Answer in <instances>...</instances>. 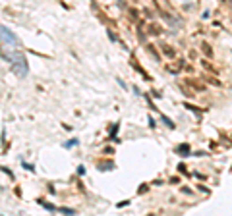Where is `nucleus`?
<instances>
[{"instance_id": "nucleus-1", "label": "nucleus", "mask_w": 232, "mask_h": 216, "mask_svg": "<svg viewBox=\"0 0 232 216\" xmlns=\"http://www.w3.org/2000/svg\"><path fill=\"white\" fill-rule=\"evenodd\" d=\"M0 56L10 64V68H12V71L16 75H19V77L27 75V60L23 56V52H19V48H16V50L0 48Z\"/></svg>"}, {"instance_id": "nucleus-2", "label": "nucleus", "mask_w": 232, "mask_h": 216, "mask_svg": "<svg viewBox=\"0 0 232 216\" xmlns=\"http://www.w3.org/2000/svg\"><path fill=\"white\" fill-rule=\"evenodd\" d=\"M0 43L4 46H14V48H19V39L14 35L10 29L0 25Z\"/></svg>"}, {"instance_id": "nucleus-3", "label": "nucleus", "mask_w": 232, "mask_h": 216, "mask_svg": "<svg viewBox=\"0 0 232 216\" xmlns=\"http://www.w3.org/2000/svg\"><path fill=\"white\" fill-rule=\"evenodd\" d=\"M130 64L134 66V70L137 71V73H141V77H143V79H147V81H151V75H149L147 71H145V70L141 68V64L137 62V58H135V56H132V58H130Z\"/></svg>"}, {"instance_id": "nucleus-4", "label": "nucleus", "mask_w": 232, "mask_h": 216, "mask_svg": "<svg viewBox=\"0 0 232 216\" xmlns=\"http://www.w3.org/2000/svg\"><path fill=\"white\" fill-rule=\"evenodd\" d=\"M161 50H162V54H166L168 58H176V50H174L170 45H166V43H162V45H161Z\"/></svg>"}, {"instance_id": "nucleus-5", "label": "nucleus", "mask_w": 232, "mask_h": 216, "mask_svg": "<svg viewBox=\"0 0 232 216\" xmlns=\"http://www.w3.org/2000/svg\"><path fill=\"white\" fill-rule=\"evenodd\" d=\"M145 50H147L149 54H151V58H153L155 62H159V60H161V56H159V52L155 50V46L151 45V43H147V45H145Z\"/></svg>"}, {"instance_id": "nucleus-6", "label": "nucleus", "mask_w": 232, "mask_h": 216, "mask_svg": "<svg viewBox=\"0 0 232 216\" xmlns=\"http://www.w3.org/2000/svg\"><path fill=\"white\" fill-rule=\"evenodd\" d=\"M176 153L180 154V156H188V154H190V145H188V143L178 145V147H176Z\"/></svg>"}, {"instance_id": "nucleus-7", "label": "nucleus", "mask_w": 232, "mask_h": 216, "mask_svg": "<svg viewBox=\"0 0 232 216\" xmlns=\"http://www.w3.org/2000/svg\"><path fill=\"white\" fill-rule=\"evenodd\" d=\"M188 85H192V87H195L197 91H205V85L201 81H197V79H188Z\"/></svg>"}, {"instance_id": "nucleus-8", "label": "nucleus", "mask_w": 232, "mask_h": 216, "mask_svg": "<svg viewBox=\"0 0 232 216\" xmlns=\"http://www.w3.org/2000/svg\"><path fill=\"white\" fill-rule=\"evenodd\" d=\"M112 160H103V162H99V170H110L112 168Z\"/></svg>"}, {"instance_id": "nucleus-9", "label": "nucleus", "mask_w": 232, "mask_h": 216, "mask_svg": "<svg viewBox=\"0 0 232 216\" xmlns=\"http://www.w3.org/2000/svg\"><path fill=\"white\" fill-rule=\"evenodd\" d=\"M201 50H203V54H205V56H213V48L207 45V43H201Z\"/></svg>"}, {"instance_id": "nucleus-10", "label": "nucleus", "mask_w": 232, "mask_h": 216, "mask_svg": "<svg viewBox=\"0 0 232 216\" xmlns=\"http://www.w3.org/2000/svg\"><path fill=\"white\" fill-rule=\"evenodd\" d=\"M149 33H151V35H159V33H161V27L157 25V23H151V25H149Z\"/></svg>"}, {"instance_id": "nucleus-11", "label": "nucleus", "mask_w": 232, "mask_h": 216, "mask_svg": "<svg viewBox=\"0 0 232 216\" xmlns=\"http://www.w3.org/2000/svg\"><path fill=\"white\" fill-rule=\"evenodd\" d=\"M161 120L164 122V124H166V126L170 127V129H174V122L170 120V118H168V116H161Z\"/></svg>"}, {"instance_id": "nucleus-12", "label": "nucleus", "mask_w": 232, "mask_h": 216, "mask_svg": "<svg viewBox=\"0 0 232 216\" xmlns=\"http://www.w3.org/2000/svg\"><path fill=\"white\" fill-rule=\"evenodd\" d=\"M203 68H205V70H209V71H213V73L217 75V70H215V68H213V66H211L209 62H205V60H203Z\"/></svg>"}, {"instance_id": "nucleus-13", "label": "nucleus", "mask_w": 232, "mask_h": 216, "mask_svg": "<svg viewBox=\"0 0 232 216\" xmlns=\"http://www.w3.org/2000/svg\"><path fill=\"white\" fill-rule=\"evenodd\" d=\"M58 210H60V212H66V214H74V212H76L74 209H68V206H60Z\"/></svg>"}, {"instance_id": "nucleus-14", "label": "nucleus", "mask_w": 232, "mask_h": 216, "mask_svg": "<svg viewBox=\"0 0 232 216\" xmlns=\"http://www.w3.org/2000/svg\"><path fill=\"white\" fill-rule=\"evenodd\" d=\"M130 19H137V12H135V10H130Z\"/></svg>"}, {"instance_id": "nucleus-15", "label": "nucleus", "mask_w": 232, "mask_h": 216, "mask_svg": "<svg viewBox=\"0 0 232 216\" xmlns=\"http://www.w3.org/2000/svg\"><path fill=\"white\" fill-rule=\"evenodd\" d=\"M178 170H180L182 174H186V164H178Z\"/></svg>"}, {"instance_id": "nucleus-16", "label": "nucleus", "mask_w": 232, "mask_h": 216, "mask_svg": "<svg viewBox=\"0 0 232 216\" xmlns=\"http://www.w3.org/2000/svg\"><path fill=\"white\" fill-rule=\"evenodd\" d=\"M143 14H145V16H147V18H153V14H151V10H147V8H145V10H143Z\"/></svg>"}, {"instance_id": "nucleus-17", "label": "nucleus", "mask_w": 232, "mask_h": 216, "mask_svg": "<svg viewBox=\"0 0 232 216\" xmlns=\"http://www.w3.org/2000/svg\"><path fill=\"white\" fill-rule=\"evenodd\" d=\"M207 81L213 83V85H219V81H217V79H213V77H207Z\"/></svg>"}]
</instances>
